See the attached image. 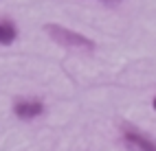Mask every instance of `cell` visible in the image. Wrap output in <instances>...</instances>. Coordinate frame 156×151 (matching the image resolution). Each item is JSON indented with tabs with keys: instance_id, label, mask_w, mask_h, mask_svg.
<instances>
[{
	"instance_id": "6da1fadb",
	"label": "cell",
	"mask_w": 156,
	"mask_h": 151,
	"mask_svg": "<svg viewBox=\"0 0 156 151\" xmlns=\"http://www.w3.org/2000/svg\"><path fill=\"white\" fill-rule=\"evenodd\" d=\"M44 31L48 33V37L53 39L55 44L64 46V48H73V50H79V53H90L95 44L90 42L88 37H84L81 33H75L70 29L62 26V24H46Z\"/></svg>"
},
{
	"instance_id": "7a4b0ae2",
	"label": "cell",
	"mask_w": 156,
	"mask_h": 151,
	"mask_svg": "<svg viewBox=\"0 0 156 151\" xmlns=\"http://www.w3.org/2000/svg\"><path fill=\"white\" fill-rule=\"evenodd\" d=\"M42 112H44V103H42V101H37V99H31V96L18 99L13 103V114L18 118H22V120H33Z\"/></svg>"
},
{
	"instance_id": "3957f363",
	"label": "cell",
	"mask_w": 156,
	"mask_h": 151,
	"mask_svg": "<svg viewBox=\"0 0 156 151\" xmlns=\"http://www.w3.org/2000/svg\"><path fill=\"white\" fill-rule=\"evenodd\" d=\"M123 143H126V147L132 149V151H156V145L147 136H143L141 132L130 129V127L123 129Z\"/></svg>"
},
{
	"instance_id": "277c9868",
	"label": "cell",
	"mask_w": 156,
	"mask_h": 151,
	"mask_svg": "<svg viewBox=\"0 0 156 151\" xmlns=\"http://www.w3.org/2000/svg\"><path fill=\"white\" fill-rule=\"evenodd\" d=\"M18 37V31L11 22H0V46H9L13 44Z\"/></svg>"
},
{
	"instance_id": "5b68a950",
	"label": "cell",
	"mask_w": 156,
	"mask_h": 151,
	"mask_svg": "<svg viewBox=\"0 0 156 151\" xmlns=\"http://www.w3.org/2000/svg\"><path fill=\"white\" fill-rule=\"evenodd\" d=\"M152 107H154V109H156V96H154V101H152Z\"/></svg>"
}]
</instances>
